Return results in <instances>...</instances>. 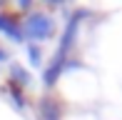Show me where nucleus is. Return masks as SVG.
<instances>
[{
  "label": "nucleus",
  "instance_id": "nucleus-1",
  "mask_svg": "<svg viewBox=\"0 0 122 120\" xmlns=\"http://www.w3.org/2000/svg\"><path fill=\"white\" fill-rule=\"evenodd\" d=\"M23 38L27 43H42V40H50V38L57 33V25H55V18L42 10H30L25 15L23 23Z\"/></svg>",
  "mask_w": 122,
  "mask_h": 120
},
{
  "label": "nucleus",
  "instance_id": "nucleus-2",
  "mask_svg": "<svg viewBox=\"0 0 122 120\" xmlns=\"http://www.w3.org/2000/svg\"><path fill=\"white\" fill-rule=\"evenodd\" d=\"M65 68H67V58L60 55V53H55V55L47 60V68H45V73H42V83H45V88H55V85H57V80L62 78Z\"/></svg>",
  "mask_w": 122,
  "mask_h": 120
},
{
  "label": "nucleus",
  "instance_id": "nucleus-3",
  "mask_svg": "<svg viewBox=\"0 0 122 120\" xmlns=\"http://www.w3.org/2000/svg\"><path fill=\"white\" fill-rule=\"evenodd\" d=\"M0 33H3L5 38H10L13 43H23V25H20V20L15 18V15L5 13V10H0Z\"/></svg>",
  "mask_w": 122,
  "mask_h": 120
},
{
  "label": "nucleus",
  "instance_id": "nucleus-4",
  "mask_svg": "<svg viewBox=\"0 0 122 120\" xmlns=\"http://www.w3.org/2000/svg\"><path fill=\"white\" fill-rule=\"evenodd\" d=\"M8 80L13 85H18V88H23V90L32 85V75L27 73L20 63H8Z\"/></svg>",
  "mask_w": 122,
  "mask_h": 120
},
{
  "label": "nucleus",
  "instance_id": "nucleus-5",
  "mask_svg": "<svg viewBox=\"0 0 122 120\" xmlns=\"http://www.w3.org/2000/svg\"><path fill=\"white\" fill-rule=\"evenodd\" d=\"M62 103L60 100H52V98H45L40 103V120H62Z\"/></svg>",
  "mask_w": 122,
  "mask_h": 120
},
{
  "label": "nucleus",
  "instance_id": "nucleus-6",
  "mask_svg": "<svg viewBox=\"0 0 122 120\" xmlns=\"http://www.w3.org/2000/svg\"><path fill=\"white\" fill-rule=\"evenodd\" d=\"M5 95L10 98V100H13V105L18 108V110H25V103H27V98H25V93H23V88H18V85H13L8 80V85H5Z\"/></svg>",
  "mask_w": 122,
  "mask_h": 120
},
{
  "label": "nucleus",
  "instance_id": "nucleus-7",
  "mask_svg": "<svg viewBox=\"0 0 122 120\" xmlns=\"http://www.w3.org/2000/svg\"><path fill=\"white\" fill-rule=\"evenodd\" d=\"M27 60H30V65H35V68H40L42 65V45L40 43H27Z\"/></svg>",
  "mask_w": 122,
  "mask_h": 120
},
{
  "label": "nucleus",
  "instance_id": "nucleus-8",
  "mask_svg": "<svg viewBox=\"0 0 122 120\" xmlns=\"http://www.w3.org/2000/svg\"><path fill=\"white\" fill-rule=\"evenodd\" d=\"M32 3H35V0H18L15 5H18L20 13H30V10H32Z\"/></svg>",
  "mask_w": 122,
  "mask_h": 120
},
{
  "label": "nucleus",
  "instance_id": "nucleus-9",
  "mask_svg": "<svg viewBox=\"0 0 122 120\" xmlns=\"http://www.w3.org/2000/svg\"><path fill=\"white\" fill-rule=\"evenodd\" d=\"M45 5H50V8H60V5H65V0H42Z\"/></svg>",
  "mask_w": 122,
  "mask_h": 120
},
{
  "label": "nucleus",
  "instance_id": "nucleus-10",
  "mask_svg": "<svg viewBox=\"0 0 122 120\" xmlns=\"http://www.w3.org/2000/svg\"><path fill=\"white\" fill-rule=\"evenodd\" d=\"M5 60H10V55H8V50H5V48L0 45V65H3Z\"/></svg>",
  "mask_w": 122,
  "mask_h": 120
}]
</instances>
